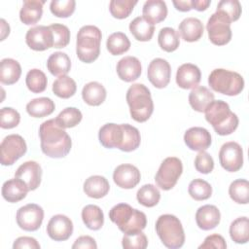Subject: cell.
<instances>
[{"label":"cell","instance_id":"6da1fadb","mask_svg":"<svg viewBox=\"0 0 249 249\" xmlns=\"http://www.w3.org/2000/svg\"><path fill=\"white\" fill-rule=\"evenodd\" d=\"M39 137L42 152L50 158H64L71 150L70 136L56 124L54 119L48 120L40 125Z\"/></svg>","mask_w":249,"mask_h":249},{"label":"cell","instance_id":"7a4b0ae2","mask_svg":"<svg viewBox=\"0 0 249 249\" xmlns=\"http://www.w3.org/2000/svg\"><path fill=\"white\" fill-rule=\"evenodd\" d=\"M204 113L206 121L219 135L225 136L231 134L238 126V118L231 111L226 101L213 100L207 106Z\"/></svg>","mask_w":249,"mask_h":249},{"label":"cell","instance_id":"3957f363","mask_svg":"<svg viewBox=\"0 0 249 249\" xmlns=\"http://www.w3.org/2000/svg\"><path fill=\"white\" fill-rule=\"evenodd\" d=\"M109 218L124 233L142 231L147 225L145 213L132 208L126 203H119L113 206L109 211Z\"/></svg>","mask_w":249,"mask_h":249},{"label":"cell","instance_id":"277c9868","mask_svg":"<svg viewBox=\"0 0 249 249\" xmlns=\"http://www.w3.org/2000/svg\"><path fill=\"white\" fill-rule=\"evenodd\" d=\"M126 102L131 118L144 123L149 120L154 111V103L149 89L143 84H134L126 91Z\"/></svg>","mask_w":249,"mask_h":249},{"label":"cell","instance_id":"5b68a950","mask_svg":"<svg viewBox=\"0 0 249 249\" xmlns=\"http://www.w3.org/2000/svg\"><path fill=\"white\" fill-rule=\"evenodd\" d=\"M102 34L94 25L82 26L77 34L76 53L78 58L86 63H91L100 54Z\"/></svg>","mask_w":249,"mask_h":249},{"label":"cell","instance_id":"8992f818","mask_svg":"<svg viewBox=\"0 0 249 249\" xmlns=\"http://www.w3.org/2000/svg\"><path fill=\"white\" fill-rule=\"evenodd\" d=\"M156 231L162 244L169 249H177L184 245L185 233L183 226L174 215H160L156 222Z\"/></svg>","mask_w":249,"mask_h":249},{"label":"cell","instance_id":"52a82bcc","mask_svg":"<svg viewBox=\"0 0 249 249\" xmlns=\"http://www.w3.org/2000/svg\"><path fill=\"white\" fill-rule=\"evenodd\" d=\"M210 88L222 94L233 96L244 89V80L240 74L223 68L214 69L208 76Z\"/></svg>","mask_w":249,"mask_h":249},{"label":"cell","instance_id":"ba28073f","mask_svg":"<svg viewBox=\"0 0 249 249\" xmlns=\"http://www.w3.org/2000/svg\"><path fill=\"white\" fill-rule=\"evenodd\" d=\"M183 172V164L180 159L176 157H168L160 163L156 173L155 181L161 190L169 191L177 183Z\"/></svg>","mask_w":249,"mask_h":249},{"label":"cell","instance_id":"9c48e42d","mask_svg":"<svg viewBox=\"0 0 249 249\" xmlns=\"http://www.w3.org/2000/svg\"><path fill=\"white\" fill-rule=\"evenodd\" d=\"M230 19L220 12L212 14L207 21L206 29L210 42L217 46H224L231 39Z\"/></svg>","mask_w":249,"mask_h":249},{"label":"cell","instance_id":"30bf717a","mask_svg":"<svg viewBox=\"0 0 249 249\" xmlns=\"http://www.w3.org/2000/svg\"><path fill=\"white\" fill-rule=\"evenodd\" d=\"M2 165H12L27 151L24 139L18 134L6 136L0 145Z\"/></svg>","mask_w":249,"mask_h":249},{"label":"cell","instance_id":"8fae6325","mask_svg":"<svg viewBox=\"0 0 249 249\" xmlns=\"http://www.w3.org/2000/svg\"><path fill=\"white\" fill-rule=\"evenodd\" d=\"M18 226L26 231H37L44 219L43 208L35 203H28L17 211Z\"/></svg>","mask_w":249,"mask_h":249},{"label":"cell","instance_id":"7c38bea8","mask_svg":"<svg viewBox=\"0 0 249 249\" xmlns=\"http://www.w3.org/2000/svg\"><path fill=\"white\" fill-rule=\"evenodd\" d=\"M219 160L224 169L229 172H236L243 165V150L233 141L226 142L219 152Z\"/></svg>","mask_w":249,"mask_h":249},{"label":"cell","instance_id":"4fadbf2b","mask_svg":"<svg viewBox=\"0 0 249 249\" xmlns=\"http://www.w3.org/2000/svg\"><path fill=\"white\" fill-rule=\"evenodd\" d=\"M27 46L34 51H46L53 47V36L50 26L38 25L27 30L25 35Z\"/></svg>","mask_w":249,"mask_h":249},{"label":"cell","instance_id":"5bb4252c","mask_svg":"<svg viewBox=\"0 0 249 249\" xmlns=\"http://www.w3.org/2000/svg\"><path fill=\"white\" fill-rule=\"evenodd\" d=\"M147 75L150 83L157 89L165 88L171 77V67L167 60L163 58H154L147 70Z\"/></svg>","mask_w":249,"mask_h":249},{"label":"cell","instance_id":"9a60e30c","mask_svg":"<svg viewBox=\"0 0 249 249\" xmlns=\"http://www.w3.org/2000/svg\"><path fill=\"white\" fill-rule=\"evenodd\" d=\"M47 233L54 241L67 240L73 233V223L65 215H54L47 225Z\"/></svg>","mask_w":249,"mask_h":249},{"label":"cell","instance_id":"2e32d148","mask_svg":"<svg viewBox=\"0 0 249 249\" xmlns=\"http://www.w3.org/2000/svg\"><path fill=\"white\" fill-rule=\"evenodd\" d=\"M141 179L139 169L129 163H124L117 166L113 173L115 184L123 189H133Z\"/></svg>","mask_w":249,"mask_h":249},{"label":"cell","instance_id":"e0dca14e","mask_svg":"<svg viewBox=\"0 0 249 249\" xmlns=\"http://www.w3.org/2000/svg\"><path fill=\"white\" fill-rule=\"evenodd\" d=\"M15 177L23 180L27 184L29 191H34L41 184L42 168L38 162L28 160L18 166L15 173Z\"/></svg>","mask_w":249,"mask_h":249},{"label":"cell","instance_id":"ac0fdd59","mask_svg":"<svg viewBox=\"0 0 249 249\" xmlns=\"http://www.w3.org/2000/svg\"><path fill=\"white\" fill-rule=\"evenodd\" d=\"M185 144L193 151H205L211 145L210 132L200 126H194L189 128L184 134Z\"/></svg>","mask_w":249,"mask_h":249},{"label":"cell","instance_id":"d6986e66","mask_svg":"<svg viewBox=\"0 0 249 249\" xmlns=\"http://www.w3.org/2000/svg\"><path fill=\"white\" fill-rule=\"evenodd\" d=\"M98 139L101 145L105 148L120 149L124 139L123 124H106L100 127L98 132Z\"/></svg>","mask_w":249,"mask_h":249},{"label":"cell","instance_id":"ffe728a7","mask_svg":"<svg viewBox=\"0 0 249 249\" xmlns=\"http://www.w3.org/2000/svg\"><path fill=\"white\" fill-rule=\"evenodd\" d=\"M201 73L199 68L192 63H184L177 69L176 84L184 89L197 87L200 82Z\"/></svg>","mask_w":249,"mask_h":249},{"label":"cell","instance_id":"44dd1931","mask_svg":"<svg viewBox=\"0 0 249 249\" xmlns=\"http://www.w3.org/2000/svg\"><path fill=\"white\" fill-rule=\"evenodd\" d=\"M116 70L121 80L124 82H133L140 77L142 66L137 57L127 55L118 61Z\"/></svg>","mask_w":249,"mask_h":249},{"label":"cell","instance_id":"7402d4cb","mask_svg":"<svg viewBox=\"0 0 249 249\" xmlns=\"http://www.w3.org/2000/svg\"><path fill=\"white\" fill-rule=\"evenodd\" d=\"M221 220L220 210L211 204L200 206L196 213V222L199 229L209 231L216 228Z\"/></svg>","mask_w":249,"mask_h":249},{"label":"cell","instance_id":"603a6c76","mask_svg":"<svg viewBox=\"0 0 249 249\" xmlns=\"http://www.w3.org/2000/svg\"><path fill=\"white\" fill-rule=\"evenodd\" d=\"M28 191L29 188L27 184L23 180L15 177L3 184L2 196L8 202L14 203L23 199L26 196Z\"/></svg>","mask_w":249,"mask_h":249},{"label":"cell","instance_id":"cb8c5ba5","mask_svg":"<svg viewBox=\"0 0 249 249\" xmlns=\"http://www.w3.org/2000/svg\"><path fill=\"white\" fill-rule=\"evenodd\" d=\"M203 24L196 18H184L178 27L179 35L186 42L198 41L203 35Z\"/></svg>","mask_w":249,"mask_h":249},{"label":"cell","instance_id":"d4e9b609","mask_svg":"<svg viewBox=\"0 0 249 249\" xmlns=\"http://www.w3.org/2000/svg\"><path fill=\"white\" fill-rule=\"evenodd\" d=\"M143 18L152 24L163 21L167 16V7L164 1L148 0L143 5Z\"/></svg>","mask_w":249,"mask_h":249},{"label":"cell","instance_id":"484cf974","mask_svg":"<svg viewBox=\"0 0 249 249\" xmlns=\"http://www.w3.org/2000/svg\"><path fill=\"white\" fill-rule=\"evenodd\" d=\"M45 1L25 0L19 11V19L26 25L37 23L43 15V5Z\"/></svg>","mask_w":249,"mask_h":249},{"label":"cell","instance_id":"4316f807","mask_svg":"<svg viewBox=\"0 0 249 249\" xmlns=\"http://www.w3.org/2000/svg\"><path fill=\"white\" fill-rule=\"evenodd\" d=\"M110 190L107 179L100 175L89 176L84 183L85 194L92 198H101L105 196Z\"/></svg>","mask_w":249,"mask_h":249},{"label":"cell","instance_id":"83f0119b","mask_svg":"<svg viewBox=\"0 0 249 249\" xmlns=\"http://www.w3.org/2000/svg\"><path fill=\"white\" fill-rule=\"evenodd\" d=\"M214 100V93L203 86H197L189 94L191 107L197 112H204L207 106Z\"/></svg>","mask_w":249,"mask_h":249},{"label":"cell","instance_id":"f1b7e54d","mask_svg":"<svg viewBox=\"0 0 249 249\" xmlns=\"http://www.w3.org/2000/svg\"><path fill=\"white\" fill-rule=\"evenodd\" d=\"M106 89L98 82H89L86 84L82 90L83 100L90 106H99L106 99Z\"/></svg>","mask_w":249,"mask_h":249},{"label":"cell","instance_id":"f546056e","mask_svg":"<svg viewBox=\"0 0 249 249\" xmlns=\"http://www.w3.org/2000/svg\"><path fill=\"white\" fill-rule=\"evenodd\" d=\"M47 68L53 76H64L71 69V60L65 53L56 52L49 56L47 60Z\"/></svg>","mask_w":249,"mask_h":249},{"label":"cell","instance_id":"4dcf8cb0","mask_svg":"<svg viewBox=\"0 0 249 249\" xmlns=\"http://www.w3.org/2000/svg\"><path fill=\"white\" fill-rule=\"evenodd\" d=\"M21 75L20 64L13 58H3L0 62V82L4 85L17 83Z\"/></svg>","mask_w":249,"mask_h":249},{"label":"cell","instance_id":"1f68e13d","mask_svg":"<svg viewBox=\"0 0 249 249\" xmlns=\"http://www.w3.org/2000/svg\"><path fill=\"white\" fill-rule=\"evenodd\" d=\"M55 109L54 102L49 97L34 98L26 105V112L34 118H44L51 115Z\"/></svg>","mask_w":249,"mask_h":249},{"label":"cell","instance_id":"d6a6232c","mask_svg":"<svg viewBox=\"0 0 249 249\" xmlns=\"http://www.w3.org/2000/svg\"><path fill=\"white\" fill-rule=\"evenodd\" d=\"M129 31L137 41L147 42L152 39L155 32V26L143 17H137L129 23Z\"/></svg>","mask_w":249,"mask_h":249},{"label":"cell","instance_id":"836d02e7","mask_svg":"<svg viewBox=\"0 0 249 249\" xmlns=\"http://www.w3.org/2000/svg\"><path fill=\"white\" fill-rule=\"evenodd\" d=\"M84 224L92 231H98L104 224V214L101 208L94 204H89L82 210Z\"/></svg>","mask_w":249,"mask_h":249},{"label":"cell","instance_id":"e575fe53","mask_svg":"<svg viewBox=\"0 0 249 249\" xmlns=\"http://www.w3.org/2000/svg\"><path fill=\"white\" fill-rule=\"evenodd\" d=\"M158 43L160 49L164 52H174L180 45L179 32L172 27H163L159 32Z\"/></svg>","mask_w":249,"mask_h":249},{"label":"cell","instance_id":"d590c367","mask_svg":"<svg viewBox=\"0 0 249 249\" xmlns=\"http://www.w3.org/2000/svg\"><path fill=\"white\" fill-rule=\"evenodd\" d=\"M230 236L238 244L247 243L249 240V220L247 217H239L230 226Z\"/></svg>","mask_w":249,"mask_h":249},{"label":"cell","instance_id":"8d00e7d4","mask_svg":"<svg viewBox=\"0 0 249 249\" xmlns=\"http://www.w3.org/2000/svg\"><path fill=\"white\" fill-rule=\"evenodd\" d=\"M106 47L111 54L120 55L129 50L130 41L124 33L115 32L108 37Z\"/></svg>","mask_w":249,"mask_h":249},{"label":"cell","instance_id":"74e56055","mask_svg":"<svg viewBox=\"0 0 249 249\" xmlns=\"http://www.w3.org/2000/svg\"><path fill=\"white\" fill-rule=\"evenodd\" d=\"M77 90L76 82L69 76H60L53 84V93L60 98H70Z\"/></svg>","mask_w":249,"mask_h":249},{"label":"cell","instance_id":"f35d334b","mask_svg":"<svg viewBox=\"0 0 249 249\" xmlns=\"http://www.w3.org/2000/svg\"><path fill=\"white\" fill-rule=\"evenodd\" d=\"M136 198L140 204L145 207L156 206L160 199V193L159 189L153 184L143 185L136 194Z\"/></svg>","mask_w":249,"mask_h":249},{"label":"cell","instance_id":"ab89813d","mask_svg":"<svg viewBox=\"0 0 249 249\" xmlns=\"http://www.w3.org/2000/svg\"><path fill=\"white\" fill-rule=\"evenodd\" d=\"M124 128V139L120 147L121 151L132 152L136 150L141 142V136L139 130L128 124H122Z\"/></svg>","mask_w":249,"mask_h":249},{"label":"cell","instance_id":"60d3db41","mask_svg":"<svg viewBox=\"0 0 249 249\" xmlns=\"http://www.w3.org/2000/svg\"><path fill=\"white\" fill-rule=\"evenodd\" d=\"M231 198L239 204H247L249 201V183L245 179H236L229 187Z\"/></svg>","mask_w":249,"mask_h":249},{"label":"cell","instance_id":"b9f144b4","mask_svg":"<svg viewBox=\"0 0 249 249\" xmlns=\"http://www.w3.org/2000/svg\"><path fill=\"white\" fill-rule=\"evenodd\" d=\"M83 115L78 108L67 107L63 109L54 119L56 124L62 128H70L76 126L82 121Z\"/></svg>","mask_w":249,"mask_h":249},{"label":"cell","instance_id":"7bdbcfd3","mask_svg":"<svg viewBox=\"0 0 249 249\" xmlns=\"http://www.w3.org/2000/svg\"><path fill=\"white\" fill-rule=\"evenodd\" d=\"M25 83H26L28 89L31 92L39 93L46 89L48 80L43 71H41L40 69L34 68L27 72L26 78H25Z\"/></svg>","mask_w":249,"mask_h":249},{"label":"cell","instance_id":"ee69618b","mask_svg":"<svg viewBox=\"0 0 249 249\" xmlns=\"http://www.w3.org/2000/svg\"><path fill=\"white\" fill-rule=\"evenodd\" d=\"M189 195L195 200L200 201L208 199L212 195L211 185L203 179H195L189 184Z\"/></svg>","mask_w":249,"mask_h":249},{"label":"cell","instance_id":"f6af8a7d","mask_svg":"<svg viewBox=\"0 0 249 249\" xmlns=\"http://www.w3.org/2000/svg\"><path fill=\"white\" fill-rule=\"evenodd\" d=\"M136 4L137 1L132 0H112L109 4V10L114 18L123 19L131 14Z\"/></svg>","mask_w":249,"mask_h":249},{"label":"cell","instance_id":"bcb514c9","mask_svg":"<svg viewBox=\"0 0 249 249\" xmlns=\"http://www.w3.org/2000/svg\"><path fill=\"white\" fill-rule=\"evenodd\" d=\"M216 12H220L225 15L231 22L236 21L242 12L241 4L237 0H222L218 3Z\"/></svg>","mask_w":249,"mask_h":249},{"label":"cell","instance_id":"7dc6e473","mask_svg":"<svg viewBox=\"0 0 249 249\" xmlns=\"http://www.w3.org/2000/svg\"><path fill=\"white\" fill-rule=\"evenodd\" d=\"M50 28L53 36V48H64L70 42V30L69 28L61 23H53Z\"/></svg>","mask_w":249,"mask_h":249},{"label":"cell","instance_id":"c3c4849f","mask_svg":"<svg viewBox=\"0 0 249 249\" xmlns=\"http://www.w3.org/2000/svg\"><path fill=\"white\" fill-rule=\"evenodd\" d=\"M76 7L74 0H53L50 4V10L53 15L57 18H68L70 17Z\"/></svg>","mask_w":249,"mask_h":249},{"label":"cell","instance_id":"681fc988","mask_svg":"<svg viewBox=\"0 0 249 249\" xmlns=\"http://www.w3.org/2000/svg\"><path fill=\"white\" fill-rule=\"evenodd\" d=\"M122 245L124 249H145L148 246V239L142 231L124 233Z\"/></svg>","mask_w":249,"mask_h":249},{"label":"cell","instance_id":"f907efd6","mask_svg":"<svg viewBox=\"0 0 249 249\" xmlns=\"http://www.w3.org/2000/svg\"><path fill=\"white\" fill-rule=\"evenodd\" d=\"M20 122L19 113L11 108L4 107L0 111V126L4 129H10L16 127Z\"/></svg>","mask_w":249,"mask_h":249},{"label":"cell","instance_id":"816d5d0a","mask_svg":"<svg viewBox=\"0 0 249 249\" xmlns=\"http://www.w3.org/2000/svg\"><path fill=\"white\" fill-rule=\"evenodd\" d=\"M195 167L202 174L210 173L214 168L213 158L207 152L199 151L195 159Z\"/></svg>","mask_w":249,"mask_h":249},{"label":"cell","instance_id":"f5cc1de1","mask_svg":"<svg viewBox=\"0 0 249 249\" xmlns=\"http://www.w3.org/2000/svg\"><path fill=\"white\" fill-rule=\"evenodd\" d=\"M199 249H210V248H215V249H226L227 248V243L225 238L218 234H210L205 237L204 241L202 244L199 245Z\"/></svg>","mask_w":249,"mask_h":249},{"label":"cell","instance_id":"db71d44e","mask_svg":"<svg viewBox=\"0 0 249 249\" xmlns=\"http://www.w3.org/2000/svg\"><path fill=\"white\" fill-rule=\"evenodd\" d=\"M14 249L28 248V249H40V244L38 241L30 236H20L14 241Z\"/></svg>","mask_w":249,"mask_h":249},{"label":"cell","instance_id":"11a10c76","mask_svg":"<svg viewBox=\"0 0 249 249\" xmlns=\"http://www.w3.org/2000/svg\"><path fill=\"white\" fill-rule=\"evenodd\" d=\"M73 249H78V248H89V249H96L97 244L95 240L89 235H82L78 237L74 244L72 245Z\"/></svg>","mask_w":249,"mask_h":249},{"label":"cell","instance_id":"9f6ffc18","mask_svg":"<svg viewBox=\"0 0 249 249\" xmlns=\"http://www.w3.org/2000/svg\"><path fill=\"white\" fill-rule=\"evenodd\" d=\"M191 3H192V9L202 12L209 7L210 0H191Z\"/></svg>","mask_w":249,"mask_h":249},{"label":"cell","instance_id":"6f0895ef","mask_svg":"<svg viewBox=\"0 0 249 249\" xmlns=\"http://www.w3.org/2000/svg\"><path fill=\"white\" fill-rule=\"evenodd\" d=\"M172 3H173V5H174V7L178 10V11H180V12H189L190 10H192V3H191V1H176V0H174V1H172Z\"/></svg>","mask_w":249,"mask_h":249},{"label":"cell","instance_id":"680465c9","mask_svg":"<svg viewBox=\"0 0 249 249\" xmlns=\"http://www.w3.org/2000/svg\"><path fill=\"white\" fill-rule=\"evenodd\" d=\"M0 22H1V41H3L10 33V26L4 18H2Z\"/></svg>","mask_w":249,"mask_h":249}]
</instances>
